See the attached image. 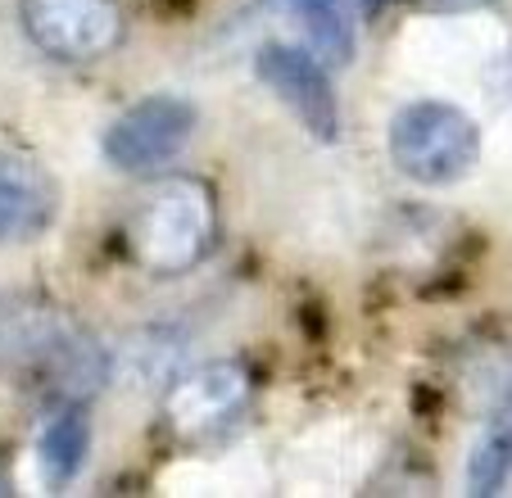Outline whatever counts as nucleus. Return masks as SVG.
<instances>
[{
  "mask_svg": "<svg viewBox=\"0 0 512 498\" xmlns=\"http://www.w3.org/2000/svg\"><path fill=\"white\" fill-rule=\"evenodd\" d=\"M105 345L59 299L41 290H0V381L41 403H87L109 381Z\"/></svg>",
  "mask_w": 512,
  "mask_h": 498,
  "instance_id": "nucleus-1",
  "label": "nucleus"
},
{
  "mask_svg": "<svg viewBox=\"0 0 512 498\" xmlns=\"http://www.w3.org/2000/svg\"><path fill=\"white\" fill-rule=\"evenodd\" d=\"M127 259L150 277H186L218 245V195L195 173H164L123 222Z\"/></svg>",
  "mask_w": 512,
  "mask_h": 498,
  "instance_id": "nucleus-2",
  "label": "nucleus"
},
{
  "mask_svg": "<svg viewBox=\"0 0 512 498\" xmlns=\"http://www.w3.org/2000/svg\"><path fill=\"white\" fill-rule=\"evenodd\" d=\"M390 163L417 186H454L481 163V127L445 100H413L390 118Z\"/></svg>",
  "mask_w": 512,
  "mask_h": 498,
  "instance_id": "nucleus-3",
  "label": "nucleus"
},
{
  "mask_svg": "<svg viewBox=\"0 0 512 498\" xmlns=\"http://www.w3.org/2000/svg\"><path fill=\"white\" fill-rule=\"evenodd\" d=\"M195 105L177 91H155V96H141L136 105H127L123 114L109 123L105 150L109 168L127 177H159L164 168H173L182 159V150L195 136Z\"/></svg>",
  "mask_w": 512,
  "mask_h": 498,
  "instance_id": "nucleus-4",
  "label": "nucleus"
},
{
  "mask_svg": "<svg viewBox=\"0 0 512 498\" xmlns=\"http://www.w3.org/2000/svg\"><path fill=\"white\" fill-rule=\"evenodd\" d=\"M19 23L41 55L73 68L109 59L127 37L118 0H19Z\"/></svg>",
  "mask_w": 512,
  "mask_h": 498,
  "instance_id": "nucleus-5",
  "label": "nucleus"
},
{
  "mask_svg": "<svg viewBox=\"0 0 512 498\" xmlns=\"http://www.w3.org/2000/svg\"><path fill=\"white\" fill-rule=\"evenodd\" d=\"M254 372L236 358H218L195 372H177L164 390V422L177 440H209L250 408Z\"/></svg>",
  "mask_w": 512,
  "mask_h": 498,
  "instance_id": "nucleus-6",
  "label": "nucleus"
},
{
  "mask_svg": "<svg viewBox=\"0 0 512 498\" xmlns=\"http://www.w3.org/2000/svg\"><path fill=\"white\" fill-rule=\"evenodd\" d=\"M254 68H259L263 87L295 109V118L309 127V136H318L322 145L336 141L340 105H336V91H331V68H322L309 50L290 46V41H268L254 55Z\"/></svg>",
  "mask_w": 512,
  "mask_h": 498,
  "instance_id": "nucleus-7",
  "label": "nucleus"
},
{
  "mask_svg": "<svg viewBox=\"0 0 512 498\" xmlns=\"http://www.w3.org/2000/svg\"><path fill=\"white\" fill-rule=\"evenodd\" d=\"M59 186L32 154L0 150V245H23L55 227Z\"/></svg>",
  "mask_w": 512,
  "mask_h": 498,
  "instance_id": "nucleus-8",
  "label": "nucleus"
},
{
  "mask_svg": "<svg viewBox=\"0 0 512 498\" xmlns=\"http://www.w3.org/2000/svg\"><path fill=\"white\" fill-rule=\"evenodd\" d=\"M250 10H286L300 23V46L322 68H345L354 55V19L372 14V0H254Z\"/></svg>",
  "mask_w": 512,
  "mask_h": 498,
  "instance_id": "nucleus-9",
  "label": "nucleus"
},
{
  "mask_svg": "<svg viewBox=\"0 0 512 498\" xmlns=\"http://www.w3.org/2000/svg\"><path fill=\"white\" fill-rule=\"evenodd\" d=\"M91 453V412L87 403H64L37 440V471L46 489H64L82 476Z\"/></svg>",
  "mask_w": 512,
  "mask_h": 498,
  "instance_id": "nucleus-10",
  "label": "nucleus"
},
{
  "mask_svg": "<svg viewBox=\"0 0 512 498\" xmlns=\"http://www.w3.org/2000/svg\"><path fill=\"white\" fill-rule=\"evenodd\" d=\"M508 462H512V435L508 426H494L481 444H476L472 462H467V489L476 498H494L508 489Z\"/></svg>",
  "mask_w": 512,
  "mask_h": 498,
  "instance_id": "nucleus-11",
  "label": "nucleus"
},
{
  "mask_svg": "<svg viewBox=\"0 0 512 498\" xmlns=\"http://www.w3.org/2000/svg\"><path fill=\"white\" fill-rule=\"evenodd\" d=\"M386 0H372V10H381ZM413 10H426V14H463V10H476L485 0H408Z\"/></svg>",
  "mask_w": 512,
  "mask_h": 498,
  "instance_id": "nucleus-12",
  "label": "nucleus"
}]
</instances>
